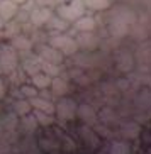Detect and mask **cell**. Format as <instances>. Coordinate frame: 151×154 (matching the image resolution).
<instances>
[{
    "mask_svg": "<svg viewBox=\"0 0 151 154\" xmlns=\"http://www.w3.org/2000/svg\"><path fill=\"white\" fill-rule=\"evenodd\" d=\"M44 26H48L51 31H55V29H56V31H64V29L68 27V22H66V20H63L61 17H53V15H51L49 20H48Z\"/></svg>",
    "mask_w": 151,
    "mask_h": 154,
    "instance_id": "obj_23",
    "label": "cell"
},
{
    "mask_svg": "<svg viewBox=\"0 0 151 154\" xmlns=\"http://www.w3.org/2000/svg\"><path fill=\"white\" fill-rule=\"evenodd\" d=\"M5 97V85H4V82L0 80V100Z\"/></svg>",
    "mask_w": 151,
    "mask_h": 154,
    "instance_id": "obj_28",
    "label": "cell"
},
{
    "mask_svg": "<svg viewBox=\"0 0 151 154\" xmlns=\"http://www.w3.org/2000/svg\"><path fill=\"white\" fill-rule=\"evenodd\" d=\"M80 136L83 137V140L88 144V147L92 149H97L99 144H100V137L97 134V131L90 125H82L80 127Z\"/></svg>",
    "mask_w": 151,
    "mask_h": 154,
    "instance_id": "obj_8",
    "label": "cell"
},
{
    "mask_svg": "<svg viewBox=\"0 0 151 154\" xmlns=\"http://www.w3.org/2000/svg\"><path fill=\"white\" fill-rule=\"evenodd\" d=\"M51 91H53V95L55 97H66L70 91V85L64 82L63 78L60 76H53L51 78Z\"/></svg>",
    "mask_w": 151,
    "mask_h": 154,
    "instance_id": "obj_13",
    "label": "cell"
},
{
    "mask_svg": "<svg viewBox=\"0 0 151 154\" xmlns=\"http://www.w3.org/2000/svg\"><path fill=\"white\" fill-rule=\"evenodd\" d=\"M148 110H149V112H148V117H151V107H149Z\"/></svg>",
    "mask_w": 151,
    "mask_h": 154,
    "instance_id": "obj_32",
    "label": "cell"
},
{
    "mask_svg": "<svg viewBox=\"0 0 151 154\" xmlns=\"http://www.w3.org/2000/svg\"><path fill=\"white\" fill-rule=\"evenodd\" d=\"M77 117L82 120L85 125H95L97 120H99V117H97V112L93 109H92L88 103H82L77 107Z\"/></svg>",
    "mask_w": 151,
    "mask_h": 154,
    "instance_id": "obj_6",
    "label": "cell"
},
{
    "mask_svg": "<svg viewBox=\"0 0 151 154\" xmlns=\"http://www.w3.org/2000/svg\"><path fill=\"white\" fill-rule=\"evenodd\" d=\"M51 78L53 76H49V75H46V73H42V71H36L31 78V83L36 86L37 90H44V88H49Z\"/></svg>",
    "mask_w": 151,
    "mask_h": 154,
    "instance_id": "obj_14",
    "label": "cell"
},
{
    "mask_svg": "<svg viewBox=\"0 0 151 154\" xmlns=\"http://www.w3.org/2000/svg\"><path fill=\"white\" fill-rule=\"evenodd\" d=\"M39 58L42 61H48L51 64H61L63 63V54L53 46H41L39 48Z\"/></svg>",
    "mask_w": 151,
    "mask_h": 154,
    "instance_id": "obj_7",
    "label": "cell"
},
{
    "mask_svg": "<svg viewBox=\"0 0 151 154\" xmlns=\"http://www.w3.org/2000/svg\"><path fill=\"white\" fill-rule=\"evenodd\" d=\"M12 109H14V113L17 115V117H22V115H27V113L31 112L32 107H31V103H29V100L22 98V100H17V102H14Z\"/></svg>",
    "mask_w": 151,
    "mask_h": 154,
    "instance_id": "obj_19",
    "label": "cell"
},
{
    "mask_svg": "<svg viewBox=\"0 0 151 154\" xmlns=\"http://www.w3.org/2000/svg\"><path fill=\"white\" fill-rule=\"evenodd\" d=\"M12 48L19 51H27V49H31V41L26 36H17L12 41Z\"/></svg>",
    "mask_w": 151,
    "mask_h": 154,
    "instance_id": "obj_25",
    "label": "cell"
},
{
    "mask_svg": "<svg viewBox=\"0 0 151 154\" xmlns=\"http://www.w3.org/2000/svg\"><path fill=\"white\" fill-rule=\"evenodd\" d=\"M41 147H42V149H46L48 152H51V147L58 149V144H51L49 140H41Z\"/></svg>",
    "mask_w": 151,
    "mask_h": 154,
    "instance_id": "obj_27",
    "label": "cell"
},
{
    "mask_svg": "<svg viewBox=\"0 0 151 154\" xmlns=\"http://www.w3.org/2000/svg\"><path fill=\"white\" fill-rule=\"evenodd\" d=\"M134 22V14L126 7H119L112 12V17L109 20L110 34L114 37H122L127 34L129 26Z\"/></svg>",
    "mask_w": 151,
    "mask_h": 154,
    "instance_id": "obj_1",
    "label": "cell"
},
{
    "mask_svg": "<svg viewBox=\"0 0 151 154\" xmlns=\"http://www.w3.org/2000/svg\"><path fill=\"white\" fill-rule=\"evenodd\" d=\"M53 15V12H51L49 9H36V10H32L31 12V22L36 26V27H42L48 20H49V17Z\"/></svg>",
    "mask_w": 151,
    "mask_h": 154,
    "instance_id": "obj_10",
    "label": "cell"
},
{
    "mask_svg": "<svg viewBox=\"0 0 151 154\" xmlns=\"http://www.w3.org/2000/svg\"><path fill=\"white\" fill-rule=\"evenodd\" d=\"M17 10L19 7L15 2H12V0H0V17L4 19L5 22L12 20L15 17V14H17Z\"/></svg>",
    "mask_w": 151,
    "mask_h": 154,
    "instance_id": "obj_9",
    "label": "cell"
},
{
    "mask_svg": "<svg viewBox=\"0 0 151 154\" xmlns=\"http://www.w3.org/2000/svg\"><path fill=\"white\" fill-rule=\"evenodd\" d=\"M2 134H4V127H2V120H0V137H2Z\"/></svg>",
    "mask_w": 151,
    "mask_h": 154,
    "instance_id": "obj_29",
    "label": "cell"
},
{
    "mask_svg": "<svg viewBox=\"0 0 151 154\" xmlns=\"http://www.w3.org/2000/svg\"><path fill=\"white\" fill-rule=\"evenodd\" d=\"M49 46L56 48L63 56H68V54H75L78 51V44H77V39L68 34H56L49 39Z\"/></svg>",
    "mask_w": 151,
    "mask_h": 154,
    "instance_id": "obj_3",
    "label": "cell"
},
{
    "mask_svg": "<svg viewBox=\"0 0 151 154\" xmlns=\"http://www.w3.org/2000/svg\"><path fill=\"white\" fill-rule=\"evenodd\" d=\"M2 120V127H4V132H15V127H17L19 120H17V115L14 112L7 113L4 119H0Z\"/></svg>",
    "mask_w": 151,
    "mask_h": 154,
    "instance_id": "obj_20",
    "label": "cell"
},
{
    "mask_svg": "<svg viewBox=\"0 0 151 154\" xmlns=\"http://www.w3.org/2000/svg\"><path fill=\"white\" fill-rule=\"evenodd\" d=\"M4 26H5V20H4L2 17H0V27H4Z\"/></svg>",
    "mask_w": 151,
    "mask_h": 154,
    "instance_id": "obj_30",
    "label": "cell"
},
{
    "mask_svg": "<svg viewBox=\"0 0 151 154\" xmlns=\"http://www.w3.org/2000/svg\"><path fill=\"white\" fill-rule=\"evenodd\" d=\"M77 102L73 98H60V102L55 105V113L61 122L73 120L77 117Z\"/></svg>",
    "mask_w": 151,
    "mask_h": 154,
    "instance_id": "obj_4",
    "label": "cell"
},
{
    "mask_svg": "<svg viewBox=\"0 0 151 154\" xmlns=\"http://www.w3.org/2000/svg\"><path fill=\"white\" fill-rule=\"evenodd\" d=\"M83 4L92 10H105L110 7V0H83Z\"/></svg>",
    "mask_w": 151,
    "mask_h": 154,
    "instance_id": "obj_24",
    "label": "cell"
},
{
    "mask_svg": "<svg viewBox=\"0 0 151 154\" xmlns=\"http://www.w3.org/2000/svg\"><path fill=\"white\" fill-rule=\"evenodd\" d=\"M85 9H87V7L83 4V0H71L68 4L60 5V7L56 9V14H58V17H61L63 20L71 24V22H75L78 17L85 15Z\"/></svg>",
    "mask_w": 151,
    "mask_h": 154,
    "instance_id": "obj_2",
    "label": "cell"
},
{
    "mask_svg": "<svg viewBox=\"0 0 151 154\" xmlns=\"http://www.w3.org/2000/svg\"><path fill=\"white\" fill-rule=\"evenodd\" d=\"M0 71H2V69H0Z\"/></svg>",
    "mask_w": 151,
    "mask_h": 154,
    "instance_id": "obj_35",
    "label": "cell"
},
{
    "mask_svg": "<svg viewBox=\"0 0 151 154\" xmlns=\"http://www.w3.org/2000/svg\"><path fill=\"white\" fill-rule=\"evenodd\" d=\"M121 134H122L124 139H137L139 134H141V127L134 122L124 124V125L121 127Z\"/></svg>",
    "mask_w": 151,
    "mask_h": 154,
    "instance_id": "obj_16",
    "label": "cell"
},
{
    "mask_svg": "<svg viewBox=\"0 0 151 154\" xmlns=\"http://www.w3.org/2000/svg\"><path fill=\"white\" fill-rule=\"evenodd\" d=\"M136 107L141 110H148L151 107V91L149 90H141V93L137 95V100H136Z\"/></svg>",
    "mask_w": 151,
    "mask_h": 154,
    "instance_id": "obj_22",
    "label": "cell"
},
{
    "mask_svg": "<svg viewBox=\"0 0 151 154\" xmlns=\"http://www.w3.org/2000/svg\"><path fill=\"white\" fill-rule=\"evenodd\" d=\"M129 151H131V146L127 140H114L107 154H129Z\"/></svg>",
    "mask_w": 151,
    "mask_h": 154,
    "instance_id": "obj_21",
    "label": "cell"
},
{
    "mask_svg": "<svg viewBox=\"0 0 151 154\" xmlns=\"http://www.w3.org/2000/svg\"><path fill=\"white\" fill-rule=\"evenodd\" d=\"M29 103H31L32 109L36 110H41V112H46V113H53L55 115V103L48 98H39V97H32L29 98Z\"/></svg>",
    "mask_w": 151,
    "mask_h": 154,
    "instance_id": "obj_11",
    "label": "cell"
},
{
    "mask_svg": "<svg viewBox=\"0 0 151 154\" xmlns=\"http://www.w3.org/2000/svg\"><path fill=\"white\" fill-rule=\"evenodd\" d=\"M5 154H10V152H5Z\"/></svg>",
    "mask_w": 151,
    "mask_h": 154,
    "instance_id": "obj_34",
    "label": "cell"
},
{
    "mask_svg": "<svg viewBox=\"0 0 151 154\" xmlns=\"http://www.w3.org/2000/svg\"><path fill=\"white\" fill-rule=\"evenodd\" d=\"M20 95L24 97V98H32V97H37L39 95V90H37L36 86L32 85H20Z\"/></svg>",
    "mask_w": 151,
    "mask_h": 154,
    "instance_id": "obj_26",
    "label": "cell"
},
{
    "mask_svg": "<svg viewBox=\"0 0 151 154\" xmlns=\"http://www.w3.org/2000/svg\"><path fill=\"white\" fill-rule=\"evenodd\" d=\"M32 115L36 117L37 125H42V127L53 125V124L56 122V119H55V115H53V113H46V112H41V110L32 109Z\"/></svg>",
    "mask_w": 151,
    "mask_h": 154,
    "instance_id": "obj_17",
    "label": "cell"
},
{
    "mask_svg": "<svg viewBox=\"0 0 151 154\" xmlns=\"http://www.w3.org/2000/svg\"><path fill=\"white\" fill-rule=\"evenodd\" d=\"M99 154H107V152H105V151H100V152H99Z\"/></svg>",
    "mask_w": 151,
    "mask_h": 154,
    "instance_id": "obj_33",
    "label": "cell"
},
{
    "mask_svg": "<svg viewBox=\"0 0 151 154\" xmlns=\"http://www.w3.org/2000/svg\"><path fill=\"white\" fill-rule=\"evenodd\" d=\"M15 66H17V54H15L14 48L5 46L0 53V69L5 73H12Z\"/></svg>",
    "mask_w": 151,
    "mask_h": 154,
    "instance_id": "obj_5",
    "label": "cell"
},
{
    "mask_svg": "<svg viewBox=\"0 0 151 154\" xmlns=\"http://www.w3.org/2000/svg\"><path fill=\"white\" fill-rule=\"evenodd\" d=\"M97 26L95 19L93 17H85V15H82V17H78L77 20L73 22V27L77 29V31L80 32H87V31H93Z\"/></svg>",
    "mask_w": 151,
    "mask_h": 154,
    "instance_id": "obj_15",
    "label": "cell"
},
{
    "mask_svg": "<svg viewBox=\"0 0 151 154\" xmlns=\"http://www.w3.org/2000/svg\"><path fill=\"white\" fill-rule=\"evenodd\" d=\"M77 44L78 48H85V49H95L99 46V37H95L92 34V31L82 32L80 36L77 37Z\"/></svg>",
    "mask_w": 151,
    "mask_h": 154,
    "instance_id": "obj_12",
    "label": "cell"
},
{
    "mask_svg": "<svg viewBox=\"0 0 151 154\" xmlns=\"http://www.w3.org/2000/svg\"><path fill=\"white\" fill-rule=\"evenodd\" d=\"M20 125H22L26 134H32L37 129V120L32 113H27V115H22L20 117Z\"/></svg>",
    "mask_w": 151,
    "mask_h": 154,
    "instance_id": "obj_18",
    "label": "cell"
},
{
    "mask_svg": "<svg viewBox=\"0 0 151 154\" xmlns=\"http://www.w3.org/2000/svg\"><path fill=\"white\" fill-rule=\"evenodd\" d=\"M12 2H15V4H24L26 0H12Z\"/></svg>",
    "mask_w": 151,
    "mask_h": 154,
    "instance_id": "obj_31",
    "label": "cell"
}]
</instances>
